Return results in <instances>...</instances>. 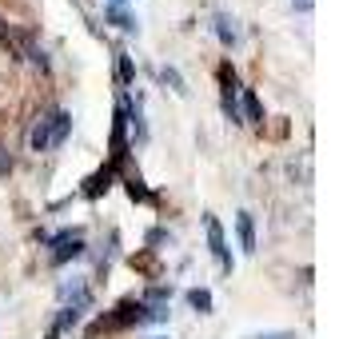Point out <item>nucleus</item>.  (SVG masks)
<instances>
[{
	"label": "nucleus",
	"mask_w": 355,
	"mask_h": 339,
	"mask_svg": "<svg viewBox=\"0 0 355 339\" xmlns=\"http://www.w3.org/2000/svg\"><path fill=\"white\" fill-rule=\"evenodd\" d=\"M68 132H72V112L56 108V112L40 116V120L33 124V132H28V144H33V152H52V148H60L68 140Z\"/></svg>",
	"instance_id": "f257e3e1"
},
{
	"label": "nucleus",
	"mask_w": 355,
	"mask_h": 339,
	"mask_svg": "<svg viewBox=\"0 0 355 339\" xmlns=\"http://www.w3.org/2000/svg\"><path fill=\"white\" fill-rule=\"evenodd\" d=\"M204 232H208V247L211 256H216V263L224 268V272H232V252H227V240H224V227H220V220L216 216H204Z\"/></svg>",
	"instance_id": "f03ea898"
},
{
	"label": "nucleus",
	"mask_w": 355,
	"mask_h": 339,
	"mask_svg": "<svg viewBox=\"0 0 355 339\" xmlns=\"http://www.w3.org/2000/svg\"><path fill=\"white\" fill-rule=\"evenodd\" d=\"M216 36H220V44H224V49H236V44L243 40L240 20L232 17V12H216Z\"/></svg>",
	"instance_id": "7ed1b4c3"
},
{
	"label": "nucleus",
	"mask_w": 355,
	"mask_h": 339,
	"mask_svg": "<svg viewBox=\"0 0 355 339\" xmlns=\"http://www.w3.org/2000/svg\"><path fill=\"white\" fill-rule=\"evenodd\" d=\"M220 84H224V112L232 116V120H240V104H236V96H240V84H236V72L232 68H220Z\"/></svg>",
	"instance_id": "20e7f679"
},
{
	"label": "nucleus",
	"mask_w": 355,
	"mask_h": 339,
	"mask_svg": "<svg viewBox=\"0 0 355 339\" xmlns=\"http://www.w3.org/2000/svg\"><path fill=\"white\" fill-rule=\"evenodd\" d=\"M236 236H240L243 252H256V220H252V211H240L236 216Z\"/></svg>",
	"instance_id": "39448f33"
},
{
	"label": "nucleus",
	"mask_w": 355,
	"mask_h": 339,
	"mask_svg": "<svg viewBox=\"0 0 355 339\" xmlns=\"http://www.w3.org/2000/svg\"><path fill=\"white\" fill-rule=\"evenodd\" d=\"M243 92V116L240 120H252V124H263V104H259L256 88H240Z\"/></svg>",
	"instance_id": "423d86ee"
},
{
	"label": "nucleus",
	"mask_w": 355,
	"mask_h": 339,
	"mask_svg": "<svg viewBox=\"0 0 355 339\" xmlns=\"http://www.w3.org/2000/svg\"><path fill=\"white\" fill-rule=\"evenodd\" d=\"M132 76H136L132 56H128V52H116V80H120V84H132Z\"/></svg>",
	"instance_id": "0eeeda50"
},
{
	"label": "nucleus",
	"mask_w": 355,
	"mask_h": 339,
	"mask_svg": "<svg viewBox=\"0 0 355 339\" xmlns=\"http://www.w3.org/2000/svg\"><path fill=\"white\" fill-rule=\"evenodd\" d=\"M160 84H168L172 92H188V84H184V76H180V72H176L172 64H164V68H160Z\"/></svg>",
	"instance_id": "6e6552de"
},
{
	"label": "nucleus",
	"mask_w": 355,
	"mask_h": 339,
	"mask_svg": "<svg viewBox=\"0 0 355 339\" xmlns=\"http://www.w3.org/2000/svg\"><path fill=\"white\" fill-rule=\"evenodd\" d=\"M124 184H128V195H132V200H144V204H152V200H156V195L144 188V180H140V176H128Z\"/></svg>",
	"instance_id": "1a4fd4ad"
},
{
	"label": "nucleus",
	"mask_w": 355,
	"mask_h": 339,
	"mask_svg": "<svg viewBox=\"0 0 355 339\" xmlns=\"http://www.w3.org/2000/svg\"><path fill=\"white\" fill-rule=\"evenodd\" d=\"M188 304H192L196 311H211V291H204V288H192V291H188Z\"/></svg>",
	"instance_id": "9d476101"
},
{
	"label": "nucleus",
	"mask_w": 355,
	"mask_h": 339,
	"mask_svg": "<svg viewBox=\"0 0 355 339\" xmlns=\"http://www.w3.org/2000/svg\"><path fill=\"white\" fill-rule=\"evenodd\" d=\"M108 17H112L116 24H120V28H124V33H136V17H128V12H124V8H120V4H112V8H108Z\"/></svg>",
	"instance_id": "9b49d317"
},
{
	"label": "nucleus",
	"mask_w": 355,
	"mask_h": 339,
	"mask_svg": "<svg viewBox=\"0 0 355 339\" xmlns=\"http://www.w3.org/2000/svg\"><path fill=\"white\" fill-rule=\"evenodd\" d=\"M311 4H315V0H291V8H295V12H311Z\"/></svg>",
	"instance_id": "f8f14e48"
},
{
	"label": "nucleus",
	"mask_w": 355,
	"mask_h": 339,
	"mask_svg": "<svg viewBox=\"0 0 355 339\" xmlns=\"http://www.w3.org/2000/svg\"><path fill=\"white\" fill-rule=\"evenodd\" d=\"M252 339H295L291 331H268V336H252Z\"/></svg>",
	"instance_id": "ddd939ff"
},
{
	"label": "nucleus",
	"mask_w": 355,
	"mask_h": 339,
	"mask_svg": "<svg viewBox=\"0 0 355 339\" xmlns=\"http://www.w3.org/2000/svg\"><path fill=\"white\" fill-rule=\"evenodd\" d=\"M152 339H168V336H152Z\"/></svg>",
	"instance_id": "4468645a"
},
{
	"label": "nucleus",
	"mask_w": 355,
	"mask_h": 339,
	"mask_svg": "<svg viewBox=\"0 0 355 339\" xmlns=\"http://www.w3.org/2000/svg\"><path fill=\"white\" fill-rule=\"evenodd\" d=\"M112 4H116V0H112Z\"/></svg>",
	"instance_id": "2eb2a0df"
}]
</instances>
